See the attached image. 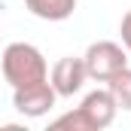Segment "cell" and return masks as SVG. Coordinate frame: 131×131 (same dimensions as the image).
Instances as JSON below:
<instances>
[{
	"label": "cell",
	"instance_id": "6da1fadb",
	"mask_svg": "<svg viewBox=\"0 0 131 131\" xmlns=\"http://www.w3.org/2000/svg\"><path fill=\"white\" fill-rule=\"evenodd\" d=\"M116 113H119V107H116L113 95H110V89H95V92H89L82 98V104L76 110L58 116L52 122V128L55 131H61V128H70V131H104V128L113 125Z\"/></svg>",
	"mask_w": 131,
	"mask_h": 131
},
{
	"label": "cell",
	"instance_id": "7a4b0ae2",
	"mask_svg": "<svg viewBox=\"0 0 131 131\" xmlns=\"http://www.w3.org/2000/svg\"><path fill=\"white\" fill-rule=\"evenodd\" d=\"M0 70H3V79L12 89L49 79V64H46L43 52L31 43H9L0 55Z\"/></svg>",
	"mask_w": 131,
	"mask_h": 131
},
{
	"label": "cell",
	"instance_id": "3957f363",
	"mask_svg": "<svg viewBox=\"0 0 131 131\" xmlns=\"http://www.w3.org/2000/svg\"><path fill=\"white\" fill-rule=\"evenodd\" d=\"M82 64H85L89 79L107 82V79L116 76L122 67H128V52H125V46H119V43H113V40H98V43H92V46L85 49Z\"/></svg>",
	"mask_w": 131,
	"mask_h": 131
},
{
	"label": "cell",
	"instance_id": "277c9868",
	"mask_svg": "<svg viewBox=\"0 0 131 131\" xmlns=\"http://www.w3.org/2000/svg\"><path fill=\"white\" fill-rule=\"evenodd\" d=\"M55 89L49 79H40V82H31V85H18L12 89V107L25 116V119H43L52 107H55Z\"/></svg>",
	"mask_w": 131,
	"mask_h": 131
},
{
	"label": "cell",
	"instance_id": "5b68a950",
	"mask_svg": "<svg viewBox=\"0 0 131 131\" xmlns=\"http://www.w3.org/2000/svg\"><path fill=\"white\" fill-rule=\"evenodd\" d=\"M89 73H85V64L82 58H73V55H64L52 64V73H49V82L55 89L58 98H73L76 92H82Z\"/></svg>",
	"mask_w": 131,
	"mask_h": 131
},
{
	"label": "cell",
	"instance_id": "8992f818",
	"mask_svg": "<svg viewBox=\"0 0 131 131\" xmlns=\"http://www.w3.org/2000/svg\"><path fill=\"white\" fill-rule=\"evenodd\" d=\"M25 6L43 21H64L76 12V0H25Z\"/></svg>",
	"mask_w": 131,
	"mask_h": 131
},
{
	"label": "cell",
	"instance_id": "52a82bcc",
	"mask_svg": "<svg viewBox=\"0 0 131 131\" xmlns=\"http://www.w3.org/2000/svg\"><path fill=\"white\" fill-rule=\"evenodd\" d=\"M107 89L119 110H131V67H122L116 76L107 79Z\"/></svg>",
	"mask_w": 131,
	"mask_h": 131
},
{
	"label": "cell",
	"instance_id": "ba28073f",
	"mask_svg": "<svg viewBox=\"0 0 131 131\" xmlns=\"http://www.w3.org/2000/svg\"><path fill=\"white\" fill-rule=\"evenodd\" d=\"M119 34H122V46H125V52H131V9L122 15V21H119Z\"/></svg>",
	"mask_w": 131,
	"mask_h": 131
}]
</instances>
